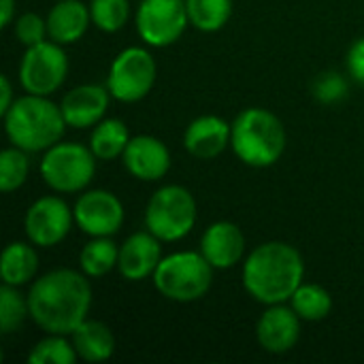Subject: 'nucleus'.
I'll return each mask as SVG.
<instances>
[{
	"mask_svg": "<svg viewBox=\"0 0 364 364\" xmlns=\"http://www.w3.org/2000/svg\"><path fill=\"white\" fill-rule=\"evenodd\" d=\"M87 275L73 269H55L38 277L28 292L30 318L47 335H73L87 320L92 286Z\"/></svg>",
	"mask_w": 364,
	"mask_h": 364,
	"instance_id": "f257e3e1",
	"label": "nucleus"
},
{
	"mask_svg": "<svg viewBox=\"0 0 364 364\" xmlns=\"http://www.w3.org/2000/svg\"><path fill=\"white\" fill-rule=\"evenodd\" d=\"M305 262L296 247L284 241L258 245L243 264V288L262 305H279L290 301L303 284Z\"/></svg>",
	"mask_w": 364,
	"mask_h": 364,
	"instance_id": "f03ea898",
	"label": "nucleus"
},
{
	"mask_svg": "<svg viewBox=\"0 0 364 364\" xmlns=\"http://www.w3.org/2000/svg\"><path fill=\"white\" fill-rule=\"evenodd\" d=\"M9 141L23 151H47L62 141L66 119L60 105L51 102L49 96L26 94L15 98L11 109L2 115Z\"/></svg>",
	"mask_w": 364,
	"mask_h": 364,
	"instance_id": "7ed1b4c3",
	"label": "nucleus"
},
{
	"mask_svg": "<svg viewBox=\"0 0 364 364\" xmlns=\"http://www.w3.org/2000/svg\"><path fill=\"white\" fill-rule=\"evenodd\" d=\"M230 147L247 166H273L286 151V128L271 111L250 107L232 122Z\"/></svg>",
	"mask_w": 364,
	"mask_h": 364,
	"instance_id": "20e7f679",
	"label": "nucleus"
},
{
	"mask_svg": "<svg viewBox=\"0 0 364 364\" xmlns=\"http://www.w3.org/2000/svg\"><path fill=\"white\" fill-rule=\"evenodd\" d=\"M213 284V267L200 252H177L160 260L154 273L156 290L175 303L203 299Z\"/></svg>",
	"mask_w": 364,
	"mask_h": 364,
	"instance_id": "39448f33",
	"label": "nucleus"
},
{
	"mask_svg": "<svg viewBox=\"0 0 364 364\" xmlns=\"http://www.w3.org/2000/svg\"><path fill=\"white\" fill-rule=\"evenodd\" d=\"M196 200L183 186H164L147 203L145 228L162 243H173L192 232L196 224Z\"/></svg>",
	"mask_w": 364,
	"mask_h": 364,
	"instance_id": "423d86ee",
	"label": "nucleus"
},
{
	"mask_svg": "<svg viewBox=\"0 0 364 364\" xmlns=\"http://www.w3.org/2000/svg\"><path fill=\"white\" fill-rule=\"evenodd\" d=\"M96 160L92 149L81 143H55L41 160V177L55 192H81L94 179Z\"/></svg>",
	"mask_w": 364,
	"mask_h": 364,
	"instance_id": "0eeeda50",
	"label": "nucleus"
},
{
	"mask_svg": "<svg viewBox=\"0 0 364 364\" xmlns=\"http://www.w3.org/2000/svg\"><path fill=\"white\" fill-rule=\"evenodd\" d=\"M156 75L158 66L154 55L143 47H128L115 55L109 68L107 87L119 102H139L151 92Z\"/></svg>",
	"mask_w": 364,
	"mask_h": 364,
	"instance_id": "6e6552de",
	"label": "nucleus"
},
{
	"mask_svg": "<svg viewBox=\"0 0 364 364\" xmlns=\"http://www.w3.org/2000/svg\"><path fill=\"white\" fill-rule=\"evenodd\" d=\"M68 75V58L60 43L45 41L26 47L19 64V83L28 94L51 96Z\"/></svg>",
	"mask_w": 364,
	"mask_h": 364,
	"instance_id": "1a4fd4ad",
	"label": "nucleus"
},
{
	"mask_svg": "<svg viewBox=\"0 0 364 364\" xmlns=\"http://www.w3.org/2000/svg\"><path fill=\"white\" fill-rule=\"evenodd\" d=\"M190 23L186 0H143L136 11V32L149 47H168Z\"/></svg>",
	"mask_w": 364,
	"mask_h": 364,
	"instance_id": "9d476101",
	"label": "nucleus"
},
{
	"mask_svg": "<svg viewBox=\"0 0 364 364\" xmlns=\"http://www.w3.org/2000/svg\"><path fill=\"white\" fill-rule=\"evenodd\" d=\"M73 222L75 213L60 196H43L26 211L23 228L32 245L53 247L68 237Z\"/></svg>",
	"mask_w": 364,
	"mask_h": 364,
	"instance_id": "9b49d317",
	"label": "nucleus"
},
{
	"mask_svg": "<svg viewBox=\"0 0 364 364\" xmlns=\"http://www.w3.org/2000/svg\"><path fill=\"white\" fill-rule=\"evenodd\" d=\"M75 224L90 237H113L124 224V205L109 190H90L73 207Z\"/></svg>",
	"mask_w": 364,
	"mask_h": 364,
	"instance_id": "f8f14e48",
	"label": "nucleus"
},
{
	"mask_svg": "<svg viewBox=\"0 0 364 364\" xmlns=\"http://www.w3.org/2000/svg\"><path fill=\"white\" fill-rule=\"evenodd\" d=\"M301 337V318L292 307L267 305L256 326V339L269 354H288Z\"/></svg>",
	"mask_w": 364,
	"mask_h": 364,
	"instance_id": "ddd939ff",
	"label": "nucleus"
},
{
	"mask_svg": "<svg viewBox=\"0 0 364 364\" xmlns=\"http://www.w3.org/2000/svg\"><path fill=\"white\" fill-rule=\"evenodd\" d=\"M122 158L126 171L139 181H158L171 168L168 147L151 134L132 136Z\"/></svg>",
	"mask_w": 364,
	"mask_h": 364,
	"instance_id": "4468645a",
	"label": "nucleus"
},
{
	"mask_svg": "<svg viewBox=\"0 0 364 364\" xmlns=\"http://www.w3.org/2000/svg\"><path fill=\"white\" fill-rule=\"evenodd\" d=\"M160 239L147 232H134L130 235L122 247H119V260L117 269L124 279L128 282H143L147 277H154L160 260H162V247Z\"/></svg>",
	"mask_w": 364,
	"mask_h": 364,
	"instance_id": "2eb2a0df",
	"label": "nucleus"
},
{
	"mask_svg": "<svg viewBox=\"0 0 364 364\" xmlns=\"http://www.w3.org/2000/svg\"><path fill=\"white\" fill-rule=\"evenodd\" d=\"M109 98H111L109 87L85 83L73 87L62 98L60 109L70 128H92L105 119V113L109 109Z\"/></svg>",
	"mask_w": 364,
	"mask_h": 364,
	"instance_id": "dca6fc26",
	"label": "nucleus"
},
{
	"mask_svg": "<svg viewBox=\"0 0 364 364\" xmlns=\"http://www.w3.org/2000/svg\"><path fill=\"white\" fill-rule=\"evenodd\" d=\"M200 254L213 269H232L245 254V237L232 222H213L200 239Z\"/></svg>",
	"mask_w": 364,
	"mask_h": 364,
	"instance_id": "f3484780",
	"label": "nucleus"
},
{
	"mask_svg": "<svg viewBox=\"0 0 364 364\" xmlns=\"http://www.w3.org/2000/svg\"><path fill=\"white\" fill-rule=\"evenodd\" d=\"M230 139L232 124L218 115H203L186 128L183 145L196 160H213L230 145Z\"/></svg>",
	"mask_w": 364,
	"mask_h": 364,
	"instance_id": "a211bd4d",
	"label": "nucleus"
},
{
	"mask_svg": "<svg viewBox=\"0 0 364 364\" xmlns=\"http://www.w3.org/2000/svg\"><path fill=\"white\" fill-rule=\"evenodd\" d=\"M90 23V6H85L81 0H58L47 15L49 38L60 45L77 43L87 32Z\"/></svg>",
	"mask_w": 364,
	"mask_h": 364,
	"instance_id": "6ab92c4d",
	"label": "nucleus"
},
{
	"mask_svg": "<svg viewBox=\"0 0 364 364\" xmlns=\"http://www.w3.org/2000/svg\"><path fill=\"white\" fill-rule=\"evenodd\" d=\"M70 341L79 358L85 363H105L115 354V337L111 328L96 320L81 322L70 335Z\"/></svg>",
	"mask_w": 364,
	"mask_h": 364,
	"instance_id": "aec40b11",
	"label": "nucleus"
},
{
	"mask_svg": "<svg viewBox=\"0 0 364 364\" xmlns=\"http://www.w3.org/2000/svg\"><path fill=\"white\" fill-rule=\"evenodd\" d=\"M38 269V256L32 247V243H9L0 258V277L2 284L9 286H26L34 279Z\"/></svg>",
	"mask_w": 364,
	"mask_h": 364,
	"instance_id": "412c9836",
	"label": "nucleus"
},
{
	"mask_svg": "<svg viewBox=\"0 0 364 364\" xmlns=\"http://www.w3.org/2000/svg\"><path fill=\"white\" fill-rule=\"evenodd\" d=\"M130 139L132 136L122 119H102L90 134V149L98 160L109 162L126 151Z\"/></svg>",
	"mask_w": 364,
	"mask_h": 364,
	"instance_id": "4be33fe9",
	"label": "nucleus"
},
{
	"mask_svg": "<svg viewBox=\"0 0 364 364\" xmlns=\"http://www.w3.org/2000/svg\"><path fill=\"white\" fill-rule=\"evenodd\" d=\"M290 307L305 322H320L333 311V296L320 284H301L290 296Z\"/></svg>",
	"mask_w": 364,
	"mask_h": 364,
	"instance_id": "5701e85b",
	"label": "nucleus"
},
{
	"mask_svg": "<svg viewBox=\"0 0 364 364\" xmlns=\"http://www.w3.org/2000/svg\"><path fill=\"white\" fill-rule=\"evenodd\" d=\"M119 247L111 241V237H92L90 243L79 254V267L87 277H102L111 269L117 267Z\"/></svg>",
	"mask_w": 364,
	"mask_h": 364,
	"instance_id": "b1692460",
	"label": "nucleus"
},
{
	"mask_svg": "<svg viewBox=\"0 0 364 364\" xmlns=\"http://www.w3.org/2000/svg\"><path fill=\"white\" fill-rule=\"evenodd\" d=\"M190 23L200 32L222 30L232 15V0H186Z\"/></svg>",
	"mask_w": 364,
	"mask_h": 364,
	"instance_id": "393cba45",
	"label": "nucleus"
},
{
	"mask_svg": "<svg viewBox=\"0 0 364 364\" xmlns=\"http://www.w3.org/2000/svg\"><path fill=\"white\" fill-rule=\"evenodd\" d=\"M77 360L79 354L66 335H47L28 354L30 364H75Z\"/></svg>",
	"mask_w": 364,
	"mask_h": 364,
	"instance_id": "a878e982",
	"label": "nucleus"
},
{
	"mask_svg": "<svg viewBox=\"0 0 364 364\" xmlns=\"http://www.w3.org/2000/svg\"><path fill=\"white\" fill-rule=\"evenodd\" d=\"M30 318L28 296H21L15 286L4 284L0 288V328L4 335H11L21 328V324Z\"/></svg>",
	"mask_w": 364,
	"mask_h": 364,
	"instance_id": "bb28decb",
	"label": "nucleus"
},
{
	"mask_svg": "<svg viewBox=\"0 0 364 364\" xmlns=\"http://www.w3.org/2000/svg\"><path fill=\"white\" fill-rule=\"evenodd\" d=\"M92 23L102 32H119L130 17L128 0H92L90 2Z\"/></svg>",
	"mask_w": 364,
	"mask_h": 364,
	"instance_id": "cd10ccee",
	"label": "nucleus"
},
{
	"mask_svg": "<svg viewBox=\"0 0 364 364\" xmlns=\"http://www.w3.org/2000/svg\"><path fill=\"white\" fill-rule=\"evenodd\" d=\"M30 173V160L28 151L19 147H9L0 154V190L13 192L21 188Z\"/></svg>",
	"mask_w": 364,
	"mask_h": 364,
	"instance_id": "c85d7f7f",
	"label": "nucleus"
},
{
	"mask_svg": "<svg viewBox=\"0 0 364 364\" xmlns=\"http://www.w3.org/2000/svg\"><path fill=\"white\" fill-rule=\"evenodd\" d=\"M15 36L21 45L32 47L38 43H45L49 36L47 19H43L36 13H23L15 19Z\"/></svg>",
	"mask_w": 364,
	"mask_h": 364,
	"instance_id": "c756f323",
	"label": "nucleus"
},
{
	"mask_svg": "<svg viewBox=\"0 0 364 364\" xmlns=\"http://www.w3.org/2000/svg\"><path fill=\"white\" fill-rule=\"evenodd\" d=\"M350 92V85L346 81V77H341L335 70L322 73L316 83H314V96L324 102V105H335L339 100H343Z\"/></svg>",
	"mask_w": 364,
	"mask_h": 364,
	"instance_id": "7c9ffc66",
	"label": "nucleus"
},
{
	"mask_svg": "<svg viewBox=\"0 0 364 364\" xmlns=\"http://www.w3.org/2000/svg\"><path fill=\"white\" fill-rule=\"evenodd\" d=\"M348 70L350 75L364 85V38L354 41L348 51Z\"/></svg>",
	"mask_w": 364,
	"mask_h": 364,
	"instance_id": "2f4dec72",
	"label": "nucleus"
},
{
	"mask_svg": "<svg viewBox=\"0 0 364 364\" xmlns=\"http://www.w3.org/2000/svg\"><path fill=\"white\" fill-rule=\"evenodd\" d=\"M0 94H2V98H0V113L4 115V113L11 109V105L15 102V98H13V87H11V81H9L6 75L0 77Z\"/></svg>",
	"mask_w": 364,
	"mask_h": 364,
	"instance_id": "473e14b6",
	"label": "nucleus"
},
{
	"mask_svg": "<svg viewBox=\"0 0 364 364\" xmlns=\"http://www.w3.org/2000/svg\"><path fill=\"white\" fill-rule=\"evenodd\" d=\"M0 6H2V26H9L15 15V0H2Z\"/></svg>",
	"mask_w": 364,
	"mask_h": 364,
	"instance_id": "72a5a7b5",
	"label": "nucleus"
},
{
	"mask_svg": "<svg viewBox=\"0 0 364 364\" xmlns=\"http://www.w3.org/2000/svg\"><path fill=\"white\" fill-rule=\"evenodd\" d=\"M55 2H58V0H55Z\"/></svg>",
	"mask_w": 364,
	"mask_h": 364,
	"instance_id": "f704fd0d",
	"label": "nucleus"
}]
</instances>
